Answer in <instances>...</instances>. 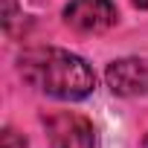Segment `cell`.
I'll return each mask as SVG.
<instances>
[{"label":"cell","mask_w":148,"mask_h":148,"mask_svg":"<svg viewBox=\"0 0 148 148\" xmlns=\"http://www.w3.org/2000/svg\"><path fill=\"white\" fill-rule=\"evenodd\" d=\"M105 82L113 96L134 99L148 93V61L142 58H116L105 70Z\"/></svg>","instance_id":"277c9868"},{"label":"cell","mask_w":148,"mask_h":148,"mask_svg":"<svg viewBox=\"0 0 148 148\" xmlns=\"http://www.w3.org/2000/svg\"><path fill=\"white\" fill-rule=\"evenodd\" d=\"M47 136L52 148H96V128L87 116L61 110L47 119Z\"/></svg>","instance_id":"7a4b0ae2"},{"label":"cell","mask_w":148,"mask_h":148,"mask_svg":"<svg viewBox=\"0 0 148 148\" xmlns=\"http://www.w3.org/2000/svg\"><path fill=\"white\" fill-rule=\"evenodd\" d=\"M134 3H136V6H148V0H134Z\"/></svg>","instance_id":"8992f818"},{"label":"cell","mask_w":148,"mask_h":148,"mask_svg":"<svg viewBox=\"0 0 148 148\" xmlns=\"http://www.w3.org/2000/svg\"><path fill=\"white\" fill-rule=\"evenodd\" d=\"M0 148H29V142H26V136H21L18 131L6 128L3 136H0Z\"/></svg>","instance_id":"5b68a950"},{"label":"cell","mask_w":148,"mask_h":148,"mask_svg":"<svg viewBox=\"0 0 148 148\" xmlns=\"http://www.w3.org/2000/svg\"><path fill=\"white\" fill-rule=\"evenodd\" d=\"M61 15L64 23L76 32H105L119 21L113 0H70Z\"/></svg>","instance_id":"3957f363"},{"label":"cell","mask_w":148,"mask_h":148,"mask_svg":"<svg viewBox=\"0 0 148 148\" xmlns=\"http://www.w3.org/2000/svg\"><path fill=\"white\" fill-rule=\"evenodd\" d=\"M21 76L41 93L61 102H82L96 90L93 67L70 49L47 47L21 55Z\"/></svg>","instance_id":"6da1fadb"},{"label":"cell","mask_w":148,"mask_h":148,"mask_svg":"<svg viewBox=\"0 0 148 148\" xmlns=\"http://www.w3.org/2000/svg\"><path fill=\"white\" fill-rule=\"evenodd\" d=\"M145 148H148V139H145Z\"/></svg>","instance_id":"52a82bcc"}]
</instances>
